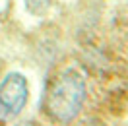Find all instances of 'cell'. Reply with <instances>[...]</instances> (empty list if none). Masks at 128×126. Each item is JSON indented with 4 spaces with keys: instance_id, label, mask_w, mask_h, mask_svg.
<instances>
[{
    "instance_id": "1",
    "label": "cell",
    "mask_w": 128,
    "mask_h": 126,
    "mask_svg": "<svg viewBox=\"0 0 128 126\" xmlns=\"http://www.w3.org/2000/svg\"><path fill=\"white\" fill-rule=\"evenodd\" d=\"M84 99H86V82L82 74L76 70H66L52 80L45 95L43 109L47 116L52 118L54 122L68 124L78 116Z\"/></svg>"
},
{
    "instance_id": "2",
    "label": "cell",
    "mask_w": 128,
    "mask_h": 126,
    "mask_svg": "<svg viewBox=\"0 0 128 126\" xmlns=\"http://www.w3.org/2000/svg\"><path fill=\"white\" fill-rule=\"evenodd\" d=\"M27 80L22 74H10L0 86V107L8 114H20L27 103Z\"/></svg>"
},
{
    "instance_id": "3",
    "label": "cell",
    "mask_w": 128,
    "mask_h": 126,
    "mask_svg": "<svg viewBox=\"0 0 128 126\" xmlns=\"http://www.w3.org/2000/svg\"><path fill=\"white\" fill-rule=\"evenodd\" d=\"M82 126H99V122H86V124H82Z\"/></svg>"
},
{
    "instance_id": "4",
    "label": "cell",
    "mask_w": 128,
    "mask_h": 126,
    "mask_svg": "<svg viewBox=\"0 0 128 126\" xmlns=\"http://www.w3.org/2000/svg\"><path fill=\"white\" fill-rule=\"evenodd\" d=\"M27 126H33V124H27Z\"/></svg>"
}]
</instances>
